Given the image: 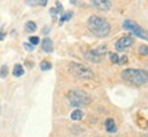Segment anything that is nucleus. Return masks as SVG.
I'll return each mask as SVG.
<instances>
[{"mask_svg": "<svg viewBox=\"0 0 148 137\" xmlns=\"http://www.w3.org/2000/svg\"><path fill=\"white\" fill-rule=\"evenodd\" d=\"M40 68L44 70V71H48L49 68H52V64L49 63V62H47V60H42L41 63H40Z\"/></svg>", "mask_w": 148, "mask_h": 137, "instance_id": "f3484780", "label": "nucleus"}, {"mask_svg": "<svg viewBox=\"0 0 148 137\" xmlns=\"http://www.w3.org/2000/svg\"><path fill=\"white\" fill-rule=\"evenodd\" d=\"M104 126H106V130L108 133H115L116 132V126H115V121L112 119V118H108L104 123Z\"/></svg>", "mask_w": 148, "mask_h": 137, "instance_id": "9d476101", "label": "nucleus"}, {"mask_svg": "<svg viewBox=\"0 0 148 137\" xmlns=\"http://www.w3.org/2000/svg\"><path fill=\"white\" fill-rule=\"evenodd\" d=\"M7 74H8V67H7V66H1V68H0V77H1V78H5Z\"/></svg>", "mask_w": 148, "mask_h": 137, "instance_id": "6ab92c4d", "label": "nucleus"}, {"mask_svg": "<svg viewBox=\"0 0 148 137\" xmlns=\"http://www.w3.org/2000/svg\"><path fill=\"white\" fill-rule=\"evenodd\" d=\"M25 30H26L27 33H34L37 30V25L36 22L33 21H27L26 23H25Z\"/></svg>", "mask_w": 148, "mask_h": 137, "instance_id": "f8f14e48", "label": "nucleus"}, {"mask_svg": "<svg viewBox=\"0 0 148 137\" xmlns=\"http://www.w3.org/2000/svg\"><path fill=\"white\" fill-rule=\"evenodd\" d=\"M67 100L73 107L79 108V107H85V105H89L92 99L90 96L81 89H71L67 92Z\"/></svg>", "mask_w": 148, "mask_h": 137, "instance_id": "7ed1b4c3", "label": "nucleus"}, {"mask_svg": "<svg viewBox=\"0 0 148 137\" xmlns=\"http://www.w3.org/2000/svg\"><path fill=\"white\" fill-rule=\"evenodd\" d=\"M138 53L141 56H148V45H140L138 47Z\"/></svg>", "mask_w": 148, "mask_h": 137, "instance_id": "a211bd4d", "label": "nucleus"}, {"mask_svg": "<svg viewBox=\"0 0 148 137\" xmlns=\"http://www.w3.org/2000/svg\"><path fill=\"white\" fill-rule=\"evenodd\" d=\"M108 58H110V60H111V63H114V64H119V55L118 53H115V52H111V53H108Z\"/></svg>", "mask_w": 148, "mask_h": 137, "instance_id": "2eb2a0df", "label": "nucleus"}, {"mask_svg": "<svg viewBox=\"0 0 148 137\" xmlns=\"http://www.w3.org/2000/svg\"><path fill=\"white\" fill-rule=\"evenodd\" d=\"M23 73H25V70H23V66H22V64H15V66H14L12 74H14L15 77H21V75H23Z\"/></svg>", "mask_w": 148, "mask_h": 137, "instance_id": "ddd939ff", "label": "nucleus"}, {"mask_svg": "<svg viewBox=\"0 0 148 137\" xmlns=\"http://www.w3.org/2000/svg\"><path fill=\"white\" fill-rule=\"evenodd\" d=\"M56 8H58L59 14H63V8H62V4H60L59 1H56Z\"/></svg>", "mask_w": 148, "mask_h": 137, "instance_id": "4be33fe9", "label": "nucleus"}, {"mask_svg": "<svg viewBox=\"0 0 148 137\" xmlns=\"http://www.w3.org/2000/svg\"><path fill=\"white\" fill-rule=\"evenodd\" d=\"M127 62V56H125V55H123V56H121V58H119V64H123V63H126Z\"/></svg>", "mask_w": 148, "mask_h": 137, "instance_id": "5701e85b", "label": "nucleus"}, {"mask_svg": "<svg viewBox=\"0 0 148 137\" xmlns=\"http://www.w3.org/2000/svg\"><path fill=\"white\" fill-rule=\"evenodd\" d=\"M121 77L134 85H144L148 82V71L140 70V68H125L122 71Z\"/></svg>", "mask_w": 148, "mask_h": 137, "instance_id": "f03ea898", "label": "nucleus"}, {"mask_svg": "<svg viewBox=\"0 0 148 137\" xmlns=\"http://www.w3.org/2000/svg\"><path fill=\"white\" fill-rule=\"evenodd\" d=\"M86 25H88V29L90 30V33L96 37H107L111 32V25L108 23V21L99 15L89 16Z\"/></svg>", "mask_w": 148, "mask_h": 137, "instance_id": "f257e3e1", "label": "nucleus"}, {"mask_svg": "<svg viewBox=\"0 0 148 137\" xmlns=\"http://www.w3.org/2000/svg\"><path fill=\"white\" fill-rule=\"evenodd\" d=\"M90 1L96 8L101 11H107L111 8V0H90Z\"/></svg>", "mask_w": 148, "mask_h": 137, "instance_id": "6e6552de", "label": "nucleus"}, {"mask_svg": "<svg viewBox=\"0 0 148 137\" xmlns=\"http://www.w3.org/2000/svg\"><path fill=\"white\" fill-rule=\"evenodd\" d=\"M85 60H88L90 63H100L103 56H100L99 53L96 52V49H89V51H86L84 55Z\"/></svg>", "mask_w": 148, "mask_h": 137, "instance_id": "0eeeda50", "label": "nucleus"}, {"mask_svg": "<svg viewBox=\"0 0 148 137\" xmlns=\"http://www.w3.org/2000/svg\"><path fill=\"white\" fill-rule=\"evenodd\" d=\"M41 49L44 51V52H47V53H49V52H52V51H53L52 40H51L49 37H45V38L42 40V42H41Z\"/></svg>", "mask_w": 148, "mask_h": 137, "instance_id": "1a4fd4ad", "label": "nucleus"}, {"mask_svg": "<svg viewBox=\"0 0 148 137\" xmlns=\"http://www.w3.org/2000/svg\"><path fill=\"white\" fill-rule=\"evenodd\" d=\"M71 16H73V12L67 11V12H64V15L60 16L59 22H60V23H63V22H66V21H69V19H71Z\"/></svg>", "mask_w": 148, "mask_h": 137, "instance_id": "dca6fc26", "label": "nucleus"}, {"mask_svg": "<svg viewBox=\"0 0 148 137\" xmlns=\"http://www.w3.org/2000/svg\"><path fill=\"white\" fill-rule=\"evenodd\" d=\"M49 12H51V15H56V12H58V8H51V10H49Z\"/></svg>", "mask_w": 148, "mask_h": 137, "instance_id": "b1692460", "label": "nucleus"}, {"mask_svg": "<svg viewBox=\"0 0 148 137\" xmlns=\"http://www.w3.org/2000/svg\"><path fill=\"white\" fill-rule=\"evenodd\" d=\"M122 27H123L125 30H127V32H130L133 36H137V37H140V38H143V40H148V32L145 30V29H143L138 23H136L134 21H132V19L123 21Z\"/></svg>", "mask_w": 148, "mask_h": 137, "instance_id": "39448f33", "label": "nucleus"}, {"mask_svg": "<svg viewBox=\"0 0 148 137\" xmlns=\"http://www.w3.org/2000/svg\"><path fill=\"white\" fill-rule=\"evenodd\" d=\"M69 71L74 78L78 79H93L95 74L89 67H86L84 64L77 63V62H71L69 63Z\"/></svg>", "mask_w": 148, "mask_h": 137, "instance_id": "20e7f679", "label": "nucleus"}, {"mask_svg": "<svg viewBox=\"0 0 148 137\" xmlns=\"http://www.w3.org/2000/svg\"><path fill=\"white\" fill-rule=\"evenodd\" d=\"M23 47H25L26 51H33V49H34V45L30 44V42H25V44H23Z\"/></svg>", "mask_w": 148, "mask_h": 137, "instance_id": "412c9836", "label": "nucleus"}, {"mask_svg": "<svg viewBox=\"0 0 148 137\" xmlns=\"http://www.w3.org/2000/svg\"><path fill=\"white\" fill-rule=\"evenodd\" d=\"M27 5L30 7H36V5H41V7H45L48 3V0H25Z\"/></svg>", "mask_w": 148, "mask_h": 137, "instance_id": "9b49d317", "label": "nucleus"}, {"mask_svg": "<svg viewBox=\"0 0 148 137\" xmlns=\"http://www.w3.org/2000/svg\"><path fill=\"white\" fill-rule=\"evenodd\" d=\"M75 1H77V0H71V4H75Z\"/></svg>", "mask_w": 148, "mask_h": 137, "instance_id": "a878e982", "label": "nucleus"}, {"mask_svg": "<svg viewBox=\"0 0 148 137\" xmlns=\"http://www.w3.org/2000/svg\"><path fill=\"white\" fill-rule=\"evenodd\" d=\"M29 41H30V44H33V45H37V44L40 42V38H38V37H36V36H32Z\"/></svg>", "mask_w": 148, "mask_h": 137, "instance_id": "aec40b11", "label": "nucleus"}, {"mask_svg": "<svg viewBox=\"0 0 148 137\" xmlns=\"http://www.w3.org/2000/svg\"><path fill=\"white\" fill-rule=\"evenodd\" d=\"M134 44V38L132 36H122L121 38H118L115 41V49L118 52L121 51H126Z\"/></svg>", "mask_w": 148, "mask_h": 137, "instance_id": "423d86ee", "label": "nucleus"}, {"mask_svg": "<svg viewBox=\"0 0 148 137\" xmlns=\"http://www.w3.org/2000/svg\"><path fill=\"white\" fill-rule=\"evenodd\" d=\"M82 115H84V114H82V111L77 108V110H74L73 112H71L70 118H71L73 121H79V119H82Z\"/></svg>", "mask_w": 148, "mask_h": 137, "instance_id": "4468645a", "label": "nucleus"}, {"mask_svg": "<svg viewBox=\"0 0 148 137\" xmlns=\"http://www.w3.org/2000/svg\"><path fill=\"white\" fill-rule=\"evenodd\" d=\"M3 38H4V32L0 29V40H3Z\"/></svg>", "mask_w": 148, "mask_h": 137, "instance_id": "393cba45", "label": "nucleus"}]
</instances>
